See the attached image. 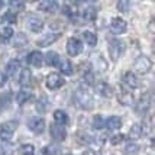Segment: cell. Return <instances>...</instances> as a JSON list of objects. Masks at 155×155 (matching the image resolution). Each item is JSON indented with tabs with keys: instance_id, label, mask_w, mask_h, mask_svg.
I'll return each instance as SVG.
<instances>
[{
	"instance_id": "22",
	"label": "cell",
	"mask_w": 155,
	"mask_h": 155,
	"mask_svg": "<svg viewBox=\"0 0 155 155\" xmlns=\"http://www.w3.org/2000/svg\"><path fill=\"white\" fill-rule=\"evenodd\" d=\"M52 117H54V120L57 125L64 126V125L68 123V115L64 112V110H61V109H57V110H55L54 113H52Z\"/></svg>"
},
{
	"instance_id": "23",
	"label": "cell",
	"mask_w": 155,
	"mask_h": 155,
	"mask_svg": "<svg viewBox=\"0 0 155 155\" xmlns=\"http://www.w3.org/2000/svg\"><path fill=\"white\" fill-rule=\"evenodd\" d=\"M143 134V128H142L139 123H134L130 129H129V139H132V142L136 141V139H139Z\"/></svg>"
},
{
	"instance_id": "5",
	"label": "cell",
	"mask_w": 155,
	"mask_h": 155,
	"mask_svg": "<svg viewBox=\"0 0 155 155\" xmlns=\"http://www.w3.org/2000/svg\"><path fill=\"white\" fill-rule=\"evenodd\" d=\"M67 52L70 57H77V55H80L81 52H83V44H81V41L78 39V38H75V36L68 38Z\"/></svg>"
},
{
	"instance_id": "39",
	"label": "cell",
	"mask_w": 155,
	"mask_h": 155,
	"mask_svg": "<svg viewBox=\"0 0 155 155\" xmlns=\"http://www.w3.org/2000/svg\"><path fill=\"white\" fill-rule=\"evenodd\" d=\"M125 139H126V138H125V135L117 134V135H115V136H112V138H110V143H112V145H117V143H122Z\"/></svg>"
},
{
	"instance_id": "7",
	"label": "cell",
	"mask_w": 155,
	"mask_h": 155,
	"mask_svg": "<svg viewBox=\"0 0 155 155\" xmlns=\"http://www.w3.org/2000/svg\"><path fill=\"white\" fill-rule=\"evenodd\" d=\"M151 68H152V62L148 57H139L134 64V70L138 74H147V73H149Z\"/></svg>"
},
{
	"instance_id": "20",
	"label": "cell",
	"mask_w": 155,
	"mask_h": 155,
	"mask_svg": "<svg viewBox=\"0 0 155 155\" xmlns=\"http://www.w3.org/2000/svg\"><path fill=\"white\" fill-rule=\"evenodd\" d=\"M58 67H60V71L64 75H71L74 73V67H73V64H71L70 60H67V58H61Z\"/></svg>"
},
{
	"instance_id": "15",
	"label": "cell",
	"mask_w": 155,
	"mask_h": 155,
	"mask_svg": "<svg viewBox=\"0 0 155 155\" xmlns=\"http://www.w3.org/2000/svg\"><path fill=\"white\" fill-rule=\"evenodd\" d=\"M42 62H44V55L41 54L39 51H32V52H29V55H28V64H29V65L38 68L42 65Z\"/></svg>"
},
{
	"instance_id": "29",
	"label": "cell",
	"mask_w": 155,
	"mask_h": 155,
	"mask_svg": "<svg viewBox=\"0 0 155 155\" xmlns=\"http://www.w3.org/2000/svg\"><path fill=\"white\" fill-rule=\"evenodd\" d=\"M96 16H97V9H96L93 5L87 6L84 10H83V18L86 20H94Z\"/></svg>"
},
{
	"instance_id": "1",
	"label": "cell",
	"mask_w": 155,
	"mask_h": 155,
	"mask_svg": "<svg viewBox=\"0 0 155 155\" xmlns=\"http://www.w3.org/2000/svg\"><path fill=\"white\" fill-rule=\"evenodd\" d=\"M74 103L77 107L83 110H91L94 107V99L93 96L84 88H77L74 91Z\"/></svg>"
},
{
	"instance_id": "21",
	"label": "cell",
	"mask_w": 155,
	"mask_h": 155,
	"mask_svg": "<svg viewBox=\"0 0 155 155\" xmlns=\"http://www.w3.org/2000/svg\"><path fill=\"white\" fill-rule=\"evenodd\" d=\"M31 81H32V71L29 68H23L19 75V84L22 87H26L31 84Z\"/></svg>"
},
{
	"instance_id": "41",
	"label": "cell",
	"mask_w": 155,
	"mask_h": 155,
	"mask_svg": "<svg viewBox=\"0 0 155 155\" xmlns=\"http://www.w3.org/2000/svg\"><path fill=\"white\" fill-rule=\"evenodd\" d=\"M83 155H99V152H97V149H86Z\"/></svg>"
},
{
	"instance_id": "38",
	"label": "cell",
	"mask_w": 155,
	"mask_h": 155,
	"mask_svg": "<svg viewBox=\"0 0 155 155\" xmlns=\"http://www.w3.org/2000/svg\"><path fill=\"white\" fill-rule=\"evenodd\" d=\"M2 19L5 22H9V23H16V15L10 10V12H6V13L2 16Z\"/></svg>"
},
{
	"instance_id": "14",
	"label": "cell",
	"mask_w": 155,
	"mask_h": 155,
	"mask_svg": "<svg viewBox=\"0 0 155 155\" xmlns=\"http://www.w3.org/2000/svg\"><path fill=\"white\" fill-rule=\"evenodd\" d=\"M38 9L45 12V13H54L58 9V2H52V0H44L38 3Z\"/></svg>"
},
{
	"instance_id": "26",
	"label": "cell",
	"mask_w": 155,
	"mask_h": 155,
	"mask_svg": "<svg viewBox=\"0 0 155 155\" xmlns=\"http://www.w3.org/2000/svg\"><path fill=\"white\" fill-rule=\"evenodd\" d=\"M34 96H32V93L31 91H26V90H20V91H18V94H16V103L18 104H25V103H28V101L31 100Z\"/></svg>"
},
{
	"instance_id": "3",
	"label": "cell",
	"mask_w": 155,
	"mask_h": 155,
	"mask_svg": "<svg viewBox=\"0 0 155 155\" xmlns=\"http://www.w3.org/2000/svg\"><path fill=\"white\" fill-rule=\"evenodd\" d=\"M64 83H65V80H64V77L61 74H58V73H51V74L47 75L45 86H47V88H49V90H58V88H61L64 86Z\"/></svg>"
},
{
	"instance_id": "11",
	"label": "cell",
	"mask_w": 155,
	"mask_h": 155,
	"mask_svg": "<svg viewBox=\"0 0 155 155\" xmlns=\"http://www.w3.org/2000/svg\"><path fill=\"white\" fill-rule=\"evenodd\" d=\"M91 67L94 68V71H97V73H104L107 70L109 64L101 54H94L91 57Z\"/></svg>"
},
{
	"instance_id": "37",
	"label": "cell",
	"mask_w": 155,
	"mask_h": 155,
	"mask_svg": "<svg viewBox=\"0 0 155 155\" xmlns=\"http://www.w3.org/2000/svg\"><path fill=\"white\" fill-rule=\"evenodd\" d=\"M60 152V148L58 147H52V145H48L42 149V154L44 155H57Z\"/></svg>"
},
{
	"instance_id": "8",
	"label": "cell",
	"mask_w": 155,
	"mask_h": 155,
	"mask_svg": "<svg viewBox=\"0 0 155 155\" xmlns=\"http://www.w3.org/2000/svg\"><path fill=\"white\" fill-rule=\"evenodd\" d=\"M26 26L31 32L38 34V32H41L44 29V20L41 19L39 16H36V15H29L26 19Z\"/></svg>"
},
{
	"instance_id": "28",
	"label": "cell",
	"mask_w": 155,
	"mask_h": 155,
	"mask_svg": "<svg viewBox=\"0 0 155 155\" xmlns=\"http://www.w3.org/2000/svg\"><path fill=\"white\" fill-rule=\"evenodd\" d=\"M25 45H28V36H26V34H23V32L16 34L15 41H13V47L15 48H23Z\"/></svg>"
},
{
	"instance_id": "25",
	"label": "cell",
	"mask_w": 155,
	"mask_h": 155,
	"mask_svg": "<svg viewBox=\"0 0 155 155\" xmlns=\"http://www.w3.org/2000/svg\"><path fill=\"white\" fill-rule=\"evenodd\" d=\"M13 28L9 26V25H5V26L0 28V41L2 42H7V41L12 39L13 36Z\"/></svg>"
},
{
	"instance_id": "6",
	"label": "cell",
	"mask_w": 155,
	"mask_h": 155,
	"mask_svg": "<svg viewBox=\"0 0 155 155\" xmlns=\"http://www.w3.org/2000/svg\"><path fill=\"white\" fill-rule=\"evenodd\" d=\"M16 130V122H6L0 125V139L2 141H10L13 138V134Z\"/></svg>"
},
{
	"instance_id": "34",
	"label": "cell",
	"mask_w": 155,
	"mask_h": 155,
	"mask_svg": "<svg viewBox=\"0 0 155 155\" xmlns=\"http://www.w3.org/2000/svg\"><path fill=\"white\" fill-rule=\"evenodd\" d=\"M91 126H93L94 129H99V130L104 128V119H103V116H101V115H96L94 117H93Z\"/></svg>"
},
{
	"instance_id": "30",
	"label": "cell",
	"mask_w": 155,
	"mask_h": 155,
	"mask_svg": "<svg viewBox=\"0 0 155 155\" xmlns=\"http://www.w3.org/2000/svg\"><path fill=\"white\" fill-rule=\"evenodd\" d=\"M83 38H84V41L87 42V45H90V47H94L97 44V35L93 31H84L83 32Z\"/></svg>"
},
{
	"instance_id": "17",
	"label": "cell",
	"mask_w": 155,
	"mask_h": 155,
	"mask_svg": "<svg viewBox=\"0 0 155 155\" xmlns=\"http://www.w3.org/2000/svg\"><path fill=\"white\" fill-rule=\"evenodd\" d=\"M104 126L109 130H117V129L122 128V119L119 116H110L104 120Z\"/></svg>"
},
{
	"instance_id": "13",
	"label": "cell",
	"mask_w": 155,
	"mask_h": 155,
	"mask_svg": "<svg viewBox=\"0 0 155 155\" xmlns=\"http://www.w3.org/2000/svg\"><path fill=\"white\" fill-rule=\"evenodd\" d=\"M96 90H97V93L101 96V97H104V99H110L112 96H113V88L110 84H107L106 81H99L97 84H96Z\"/></svg>"
},
{
	"instance_id": "16",
	"label": "cell",
	"mask_w": 155,
	"mask_h": 155,
	"mask_svg": "<svg viewBox=\"0 0 155 155\" xmlns=\"http://www.w3.org/2000/svg\"><path fill=\"white\" fill-rule=\"evenodd\" d=\"M122 80H123V84L128 88H130V90H132V88H136L138 84H139L136 75L134 74V71H126V73L123 74V78H122Z\"/></svg>"
},
{
	"instance_id": "27",
	"label": "cell",
	"mask_w": 155,
	"mask_h": 155,
	"mask_svg": "<svg viewBox=\"0 0 155 155\" xmlns=\"http://www.w3.org/2000/svg\"><path fill=\"white\" fill-rule=\"evenodd\" d=\"M62 13L70 19H74V18H77V7H75L74 3H67L62 7Z\"/></svg>"
},
{
	"instance_id": "19",
	"label": "cell",
	"mask_w": 155,
	"mask_h": 155,
	"mask_svg": "<svg viewBox=\"0 0 155 155\" xmlns=\"http://www.w3.org/2000/svg\"><path fill=\"white\" fill-rule=\"evenodd\" d=\"M60 60H61V57L57 54L55 51H49L47 55H44V61H45V64L49 65V67H58Z\"/></svg>"
},
{
	"instance_id": "12",
	"label": "cell",
	"mask_w": 155,
	"mask_h": 155,
	"mask_svg": "<svg viewBox=\"0 0 155 155\" xmlns=\"http://www.w3.org/2000/svg\"><path fill=\"white\" fill-rule=\"evenodd\" d=\"M60 36H61V35L58 34V32H48V34H45L44 36H41L39 39H38L36 45H38V47H41V48L49 47V45H52L54 42H57Z\"/></svg>"
},
{
	"instance_id": "10",
	"label": "cell",
	"mask_w": 155,
	"mask_h": 155,
	"mask_svg": "<svg viewBox=\"0 0 155 155\" xmlns=\"http://www.w3.org/2000/svg\"><path fill=\"white\" fill-rule=\"evenodd\" d=\"M110 31L116 35L125 34L128 31V23L126 20L122 19V18H113L112 22H110Z\"/></svg>"
},
{
	"instance_id": "31",
	"label": "cell",
	"mask_w": 155,
	"mask_h": 155,
	"mask_svg": "<svg viewBox=\"0 0 155 155\" xmlns=\"http://www.w3.org/2000/svg\"><path fill=\"white\" fill-rule=\"evenodd\" d=\"M138 152H139V145L136 142H128L123 149L125 155H138Z\"/></svg>"
},
{
	"instance_id": "36",
	"label": "cell",
	"mask_w": 155,
	"mask_h": 155,
	"mask_svg": "<svg viewBox=\"0 0 155 155\" xmlns=\"http://www.w3.org/2000/svg\"><path fill=\"white\" fill-rule=\"evenodd\" d=\"M149 106V101L147 100V97H142L141 101L138 103V106H136V110L139 112V113H145L147 112V109Z\"/></svg>"
},
{
	"instance_id": "9",
	"label": "cell",
	"mask_w": 155,
	"mask_h": 155,
	"mask_svg": "<svg viewBox=\"0 0 155 155\" xmlns=\"http://www.w3.org/2000/svg\"><path fill=\"white\" fill-rule=\"evenodd\" d=\"M49 135L55 142H62L67 139V130H65L64 126L54 123V125L49 126Z\"/></svg>"
},
{
	"instance_id": "2",
	"label": "cell",
	"mask_w": 155,
	"mask_h": 155,
	"mask_svg": "<svg viewBox=\"0 0 155 155\" xmlns=\"http://www.w3.org/2000/svg\"><path fill=\"white\" fill-rule=\"evenodd\" d=\"M125 52V44L119 39H110L109 41V55L112 61H117Z\"/></svg>"
},
{
	"instance_id": "32",
	"label": "cell",
	"mask_w": 155,
	"mask_h": 155,
	"mask_svg": "<svg viewBox=\"0 0 155 155\" xmlns=\"http://www.w3.org/2000/svg\"><path fill=\"white\" fill-rule=\"evenodd\" d=\"M9 6L12 9V12L16 13V12H22V10H25V2H22V0H13V2H9Z\"/></svg>"
},
{
	"instance_id": "33",
	"label": "cell",
	"mask_w": 155,
	"mask_h": 155,
	"mask_svg": "<svg viewBox=\"0 0 155 155\" xmlns=\"http://www.w3.org/2000/svg\"><path fill=\"white\" fill-rule=\"evenodd\" d=\"M20 155H35V147L32 143H23L19 148Z\"/></svg>"
},
{
	"instance_id": "18",
	"label": "cell",
	"mask_w": 155,
	"mask_h": 155,
	"mask_svg": "<svg viewBox=\"0 0 155 155\" xmlns=\"http://www.w3.org/2000/svg\"><path fill=\"white\" fill-rule=\"evenodd\" d=\"M19 70H20V61L10 60L6 64V77H13V75H16Z\"/></svg>"
},
{
	"instance_id": "24",
	"label": "cell",
	"mask_w": 155,
	"mask_h": 155,
	"mask_svg": "<svg viewBox=\"0 0 155 155\" xmlns=\"http://www.w3.org/2000/svg\"><path fill=\"white\" fill-rule=\"evenodd\" d=\"M119 101H120V104L123 106H132L135 100H134V96L130 91H126V90H123L119 93Z\"/></svg>"
},
{
	"instance_id": "35",
	"label": "cell",
	"mask_w": 155,
	"mask_h": 155,
	"mask_svg": "<svg viewBox=\"0 0 155 155\" xmlns=\"http://www.w3.org/2000/svg\"><path fill=\"white\" fill-rule=\"evenodd\" d=\"M116 7H117V10H119V12H122V13L129 12V9H130V2L120 0V2H117V3H116Z\"/></svg>"
},
{
	"instance_id": "4",
	"label": "cell",
	"mask_w": 155,
	"mask_h": 155,
	"mask_svg": "<svg viewBox=\"0 0 155 155\" xmlns=\"http://www.w3.org/2000/svg\"><path fill=\"white\" fill-rule=\"evenodd\" d=\"M28 129L34 134H42L45 129V119L41 116H32L31 119H28Z\"/></svg>"
},
{
	"instance_id": "40",
	"label": "cell",
	"mask_w": 155,
	"mask_h": 155,
	"mask_svg": "<svg viewBox=\"0 0 155 155\" xmlns=\"http://www.w3.org/2000/svg\"><path fill=\"white\" fill-rule=\"evenodd\" d=\"M6 81H7V77L5 73H0V88L3 87L5 84H6Z\"/></svg>"
}]
</instances>
